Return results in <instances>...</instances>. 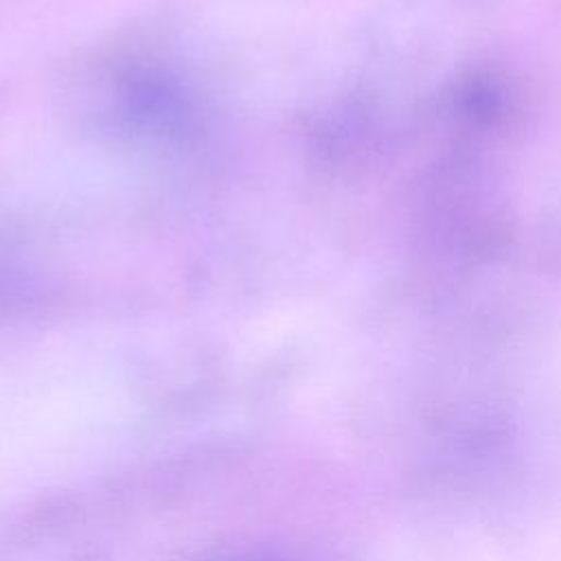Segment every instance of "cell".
I'll return each mask as SVG.
<instances>
[]
</instances>
